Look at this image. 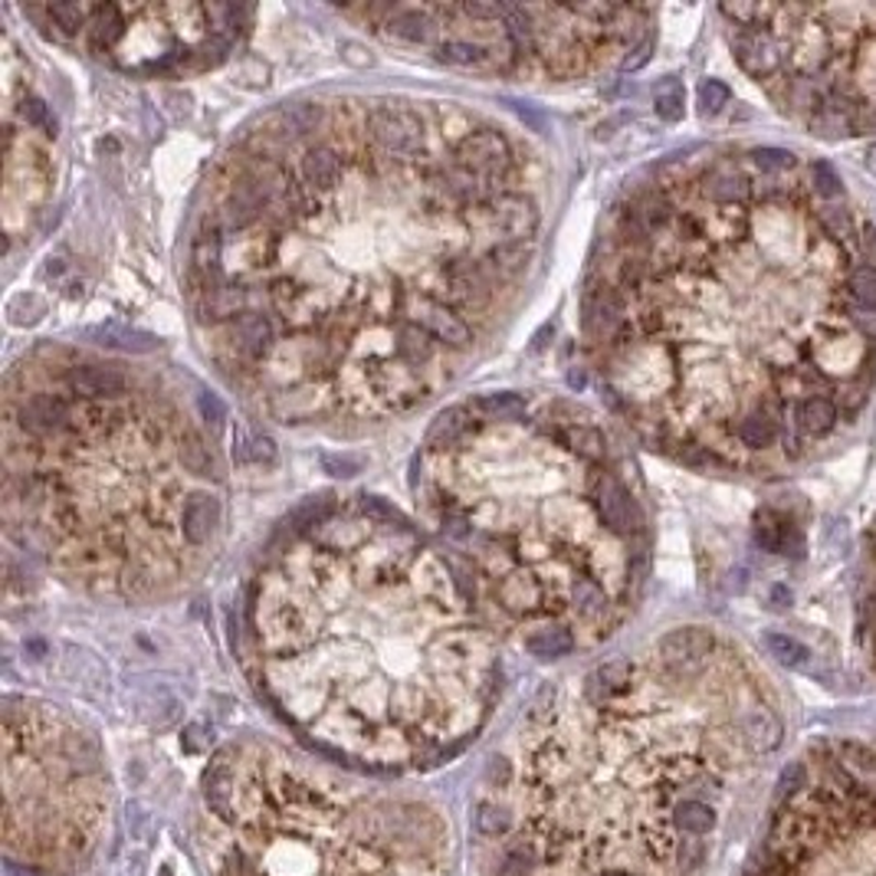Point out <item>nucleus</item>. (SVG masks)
<instances>
[{"label": "nucleus", "instance_id": "1", "mask_svg": "<svg viewBox=\"0 0 876 876\" xmlns=\"http://www.w3.org/2000/svg\"><path fill=\"white\" fill-rule=\"evenodd\" d=\"M546 208L542 151L489 112L401 93L283 103L201 184L184 253L194 329L253 411L384 428L493 345Z\"/></svg>", "mask_w": 876, "mask_h": 876}, {"label": "nucleus", "instance_id": "2", "mask_svg": "<svg viewBox=\"0 0 876 876\" xmlns=\"http://www.w3.org/2000/svg\"><path fill=\"white\" fill-rule=\"evenodd\" d=\"M581 331L644 443L784 476L837 453L874 404V220L824 158L742 141L673 155L604 218Z\"/></svg>", "mask_w": 876, "mask_h": 876}, {"label": "nucleus", "instance_id": "3", "mask_svg": "<svg viewBox=\"0 0 876 876\" xmlns=\"http://www.w3.org/2000/svg\"><path fill=\"white\" fill-rule=\"evenodd\" d=\"M784 742L774 683L739 644L676 627L564 676L483 774V876H706Z\"/></svg>", "mask_w": 876, "mask_h": 876}, {"label": "nucleus", "instance_id": "4", "mask_svg": "<svg viewBox=\"0 0 876 876\" xmlns=\"http://www.w3.org/2000/svg\"><path fill=\"white\" fill-rule=\"evenodd\" d=\"M246 659L319 752L368 771L456 756L499 693L496 627L443 548L378 499L309 513L260 561Z\"/></svg>", "mask_w": 876, "mask_h": 876}, {"label": "nucleus", "instance_id": "5", "mask_svg": "<svg viewBox=\"0 0 876 876\" xmlns=\"http://www.w3.org/2000/svg\"><path fill=\"white\" fill-rule=\"evenodd\" d=\"M431 536L496 631L539 659L614 637L651 571L637 466L581 404L479 394L443 411L414 466Z\"/></svg>", "mask_w": 876, "mask_h": 876}, {"label": "nucleus", "instance_id": "6", "mask_svg": "<svg viewBox=\"0 0 876 876\" xmlns=\"http://www.w3.org/2000/svg\"><path fill=\"white\" fill-rule=\"evenodd\" d=\"M223 460L165 371L43 345L3 378V523L70 588L151 604L223 539Z\"/></svg>", "mask_w": 876, "mask_h": 876}, {"label": "nucleus", "instance_id": "7", "mask_svg": "<svg viewBox=\"0 0 876 876\" xmlns=\"http://www.w3.org/2000/svg\"><path fill=\"white\" fill-rule=\"evenodd\" d=\"M201 851L214 876H453L443 808L270 739L223 746L204 774Z\"/></svg>", "mask_w": 876, "mask_h": 876}, {"label": "nucleus", "instance_id": "8", "mask_svg": "<svg viewBox=\"0 0 876 876\" xmlns=\"http://www.w3.org/2000/svg\"><path fill=\"white\" fill-rule=\"evenodd\" d=\"M341 17L414 43L469 73L568 83L627 66L647 43L654 7L564 3H361Z\"/></svg>", "mask_w": 876, "mask_h": 876}, {"label": "nucleus", "instance_id": "9", "mask_svg": "<svg viewBox=\"0 0 876 876\" xmlns=\"http://www.w3.org/2000/svg\"><path fill=\"white\" fill-rule=\"evenodd\" d=\"M736 63L821 138L876 131V3L719 7Z\"/></svg>", "mask_w": 876, "mask_h": 876}, {"label": "nucleus", "instance_id": "10", "mask_svg": "<svg viewBox=\"0 0 876 876\" xmlns=\"http://www.w3.org/2000/svg\"><path fill=\"white\" fill-rule=\"evenodd\" d=\"M112 781L103 746L66 709L3 703V851L36 876L83 870L109 827Z\"/></svg>", "mask_w": 876, "mask_h": 876}, {"label": "nucleus", "instance_id": "11", "mask_svg": "<svg viewBox=\"0 0 876 876\" xmlns=\"http://www.w3.org/2000/svg\"><path fill=\"white\" fill-rule=\"evenodd\" d=\"M746 876H876V742H814L781 774Z\"/></svg>", "mask_w": 876, "mask_h": 876}, {"label": "nucleus", "instance_id": "12", "mask_svg": "<svg viewBox=\"0 0 876 876\" xmlns=\"http://www.w3.org/2000/svg\"><path fill=\"white\" fill-rule=\"evenodd\" d=\"M23 17L125 73H194L220 63L250 7L233 3H30Z\"/></svg>", "mask_w": 876, "mask_h": 876}, {"label": "nucleus", "instance_id": "13", "mask_svg": "<svg viewBox=\"0 0 876 876\" xmlns=\"http://www.w3.org/2000/svg\"><path fill=\"white\" fill-rule=\"evenodd\" d=\"M56 118L27 80L13 36L3 40V233L7 243L40 214L53 191Z\"/></svg>", "mask_w": 876, "mask_h": 876}, {"label": "nucleus", "instance_id": "14", "mask_svg": "<svg viewBox=\"0 0 876 876\" xmlns=\"http://www.w3.org/2000/svg\"><path fill=\"white\" fill-rule=\"evenodd\" d=\"M857 634L876 673V516L864 536L861 581H857Z\"/></svg>", "mask_w": 876, "mask_h": 876}, {"label": "nucleus", "instance_id": "15", "mask_svg": "<svg viewBox=\"0 0 876 876\" xmlns=\"http://www.w3.org/2000/svg\"><path fill=\"white\" fill-rule=\"evenodd\" d=\"M759 542L768 551H781V555H801L804 539H801V529L791 516H781V513H766L759 516Z\"/></svg>", "mask_w": 876, "mask_h": 876}, {"label": "nucleus", "instance_id": "16", "mask_svg": "<svg viewBox=\"0 0 876 876\" xmlns=\"http://www.w3.org/2000/svg\"><path fill=\"white\" fill-rule=\"evenodd\" d=\"M654 106L663 122H679L683 112H686V89L676 76H666L654 89Z\"/></svg>", "mask_w": 876, "mask_h": 876}, {"label": "nucleus", "instance_id": "17", "mask_svg": "<svg viewBox=\"0 0 876 876\" xmlns=\"http://www.w3.org/2000/svg\"><path fill=\"white\" fill-rule=\"evenodd\" d=\"M766 644H768V651L781 659V663H788V666H801V663H804V657H808V651H804V647H801L794 637H784V634H768Z\"/></svg>", "mask_w": 876, "mask_h": 876}, {"label": "nucleus", "instance_id": "18", "mask_svg": "<svg viewBox=\"0 0 876 876\" xmlns=\"http://www.w3.org/2000/svg\"><path fill=\"white\" fill-rule=\"evenodd\" d=\"M726 103H729V89L719 80H706L699 86V106L706 112H719Z\"/></svg>", "mask_w": 876, "mask_h": 876}, {"label": "nucleus", "instance_id": "19", "mask_svg": "<svg viewBox=\"0 0 876 876\" xmlns=\"http://www.w3.org/2000/svg\"><path fill=\"white\" fill-rule=\"evenodd\" d=\"M870 165H874V168H876V145H874V148H870Z\"/></svg>", "mask_w": 876, "mask_h": 876}, {"label": "nucleus", "instance_id": "20", "mask_svg": "<svg viewBox=\"0 0 876 876\" xmlns=\"http://www.w3.org/2000/svg\"><path fill=\"white\" fill-rule=\"evenodd\" d=\"M161 876H171V870H161Z\"/></svg>", "mask_w": 876, "mask_h": 876}]
</instances>
